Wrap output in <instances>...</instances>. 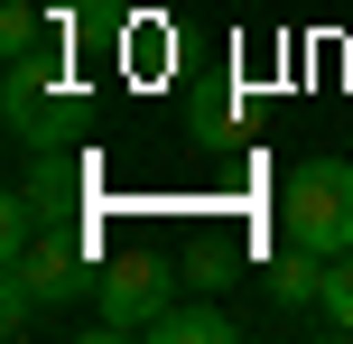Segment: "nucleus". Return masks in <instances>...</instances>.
<instances>
[{"label":"nucleus","instance_id":"f257e3e1","mask_svg":"<svg viewBox=\"0 0 353 344\" xmlns=\"http://www.w3.org/2000/svg\"><path fill=\"white\" fill-rule=\"evenodd\" d=\"M279 233L307 252H353V159H298L279 186Z\"/></svg>","mask_w":353,"mask_h":344},{"label":"nucleus","instance_id":"f03ea898","mask_svg":"<svg viewBox=\"0 0 353 344\" xmlns=\"http://www.w3.org/2000/svg\"><path fill=\"white\" fill-rule=\"evenodd\" d=\"M0 112H10V140L28 149H65L74 130V84H65V56H10V84H0Z\"/></svg>","mask_w":353,"mask_h":344},{"label":"nucleus","instance_id":"7ed1b4c3","mask_svg":"<svg viewBox=\"0 0 353 344\" xmlns=\"http://www.w3.org/2000/svg\"><path fill=\"white\" fill-rule=\"evenodd\" d=\"M176 279L159 252H130V261H103V289H93V307H103V335L93 344H121V335H149L159 316L176 307Z\"/></svg>","mask_w":353,"mask_h":344},{"label":"nucleus","instance_id":"20e7f679","mask_svg":"<svg viewBox=\"0 0 353 344\" xmlns=\"http://www.w3.org/2000/svg\"><path fill=\"white\" fill-rule=\"evenodd\" d=\"M19 279L37 289V307H74V298H93V289H103L93 233H84V223H47V233L19 252Z\"/></svg>","mask_w":353,"mask_h":344},{"label":"nucleus","instance_id":"39448f33","mask_svg":"<svg viewBox=\"0 0 353 344\" xmlns=\"http://www.w3.org/2000/svg\"><path fill=\"white\" fill-rule=\"evenodd\" d=\"M270 307L279 316H298V307H316V289H325V252H307V242H288L279 261H270Z\"/></svg>","mask_w":353,"mask_h":344},{"label":"nucleus","instance_id":"423d86ee","mask_svg":"<svg viewBox=\"0 0 353 344\" xmlns=\"http://www.w3.org/2000/svg\"><path fill=\"white\" fill-rule=\"evenodd\" d=\"M149 335H159V344H232L242 326H232V316L214 307V289H205V298H195V307H168V316H159V326H149Z\"/></svg>","mask_w":353,"mask_h":344},{"label":"nucleus","instance_id":"0eeeda50","mask_svg":"<svg viewBox=\"0 0 353 344\" xmlns=\"http://www.w3.org/2000/svg\"><path fill=\"white\" fill-rule=\"evenodd\" d=\"M56 19L37 10V0H0V56H47Z\"/></svg>","mask_w":353,"mask_h":344},{"label":"nucleus","instance_id":"6e6552de","mask_svg":"<svg viewBox=\"0 0 353 344\" xmlns=\"http://www.w3.org/2000/svg\"><path fill=\"white\" fill-rule=\"evenodd\" d=\"M316 316H325V326H335V335H353V252H335V261H325V289H316Z\"/></svg>","mask_w":353,"mask_h":344},{"label":"nucleus","instance_id":"1a4fd4ad","mask_svg":"<svg viewBox=\"0 0 353 344\" xmlns=\"http://www.w3.org/2000/svg\"><path fill=\"white\" fill-rule=\"evenodd\" d=\"M0 326H10V335H28V326H37V289L19 279V261L0 270Z\"/></svg>","mask_w":353,"mask_h":344},{"label":"nucleus","instance_id":"9d476101","mask_svg":"<svg viewBox=\"0 0 353 344\" xmlns=\"http://www.w3.org/2000/svg\"><path fill=\"white\" fill-rule=\"evenodd\" d=\"M186 140H195V149H223V140H232V112H223V103H195Z\"/></svg>","mask_w":353,"mask_h":344},{"label":"nucleus","instance_id":"9b49d317","mask_svg":"<svg viewBox=\"0 0 353 344\" xmlns=\"http://www.w3.org/2000/svg\"><path fill=\"white\" fill-rule=\"evenodd\" d=\"M186 289H232V261L223 252H195L186 261Z\"/></svg>","mask_w":353,"mask_h":344}]
</instances>
